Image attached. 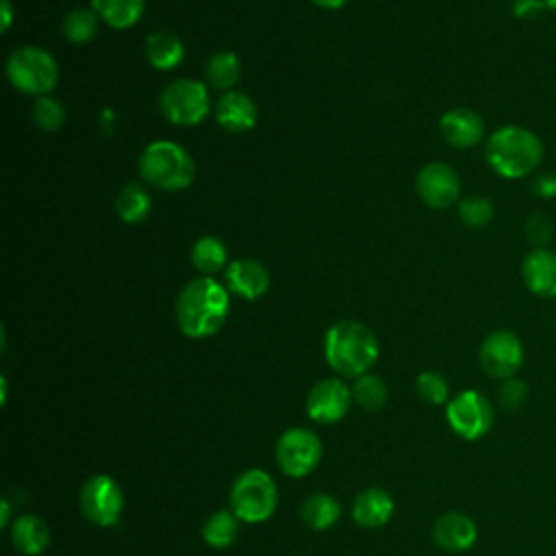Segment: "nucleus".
I'll return each mask as SVG.
<instances>
[{
    "mask_svg": "<svg viewBox=\"0 0 556 556\" xmlns=\"http://www.w3.org/2000/svg\"><path fill=\"white\" fill-rule=\"evenodd\" d=\"M230 313V291L213 276H198L178 291L174 317L189 339H206L222 330Z\"/></svg>",
    "mask_w": 556,
    "mask_h": 556,
    "instance_id": "obj_1",
    "label": "nucleus"
},
{
    "mask_svg": "<svg viewBox=\"0 0 556 556\" xmlns=\"http://www.w3.org/2000/svg\"><path fill=\"white\" fill-rule=\"evenodd\" d=\"M378 339L363 321L339 319L324 334V358L343 378L367 374L378 361Z\"/></svg>",
    "mask_w": 556,
    "mask_h": 556,
    "instance_id": "obj_2",
    "label": "nucleus"
},
{
    "mask_svg": "<svg viewBox=\"0 0 556 556\" xmlns=\"http://www.w3.org/2000/svg\"><path fill=\"white\" fill-rule=\"evenodd\" d=\"M484 156L497 176L526 178L543 161V141L526 126L506 124L489 135Z\"/></svg>",
    "mask_w": 556,
    "mask_h": 556,
    "instance_id": "obj_3",
    "label": "nucleus"
},
{
    "mask_svg": "<svg viewBox=\"0 0 556 556\" xmlns=\"http://www.w3.org/2000/svg\"><path fill=\"white\" fill-rule=\"evenodd\" d=\"M141 178L161 191H180L193 182L195 163L193 156L176 141L156 139L150 141L139 154Z\"/></svg>",
    "mask_w": 556,
    "mask_h": 556,
    "instance_id": "obj_4",
    "label": "nucleus"
},
{
    "mask_svg": "<svg viewBox=\"0 0 556 556\" xmlns=\"http://www.w3.org/2000/svg\"><path fill=\"white\" fill-rule=\"evenodd\" d=\"M9 83L26 96H48L59 83L56 59L39 46H22L7 59Z\"/></svg>",
    "mask_w": 556,
    "mask_h": 556,
    "instance_id": "obj_5",
    "label": "nucleus"
},
{
    "mask_svg": "<svg viewBox=\"0 0 556 556\" xmlns=\"http://www.w3.org/2000/svg\"><path fill=\"white\" fill-rule=\"evenodd\" d=\"M278 506V486L263 469H248L230 486V508L243 523L267 521Z\"/></svg>",
    "mask_w": 556,
    "mask_h": 556,
    "instance_id": "obj_6",
    "label": "nucleus"
},
{
    "mask_svg": "<svg viewBox=\"0 0 556 556\" xmlns=\"http://www.w3.org/2000/svg\"><path fill=\"white\" fill-rule=\"evenodd\" d=\"M159 109L174 126H198L211 109L208 85L193 78L169 80L159 96Z\"/></svg>",
    "mask_w": 556,
    "mask_h": 556,
    "instance_id": "obj_7",
    "label": "nucleus"
},
{
    "mask_svg": "<svg viewBox=\"0 0 556 556\" xmlns=\"http://www.w3.org/2000/svg\"><path fill=\"white\" fill-rule=\"evenodd\" d=\"M78 504L87 521L100 528H109L117 523L124 510V491L115 478L96 473L83 482Z\"/></svg>",
    "mask_w": 556,
    "mask_h": 556,
    "instance_id": "obj_8",
    "label": "nucleus"
},
{
    "mask_svg": "<svg viewBox=\"0 0 556 556\" xmlns=\"http://www.w3.org/2000/svg\"><path fill=\"white\" fill-rule=\"evenodd\" d=\"M450 428L465 441L482 439L493 426V406L489 397L476 389L456 393L445 404Z\"/></svg>",
    "mask_w": 556,
    "mask_h": 556,
    "instance_id": "obj_9",
    "label": "nucleus"
},
{
    "mask_svg": "<svg viewBox=\"0 0 556 556\" xmlns=\"http://www.w3.org/2000/svg\"><path fill=\"white\" fill-rule=\"evenodd\" d=\"M321 452L324 447L319 437L311 428L295 426L280 434L276 443V463L282 473L304 478L319 465Z\"/></svg>",
    "mask_w": 556,
    "mask_h": 556,
    "instance_id": "obj_10",
    "label": "nucleus"
},
{
    "mask_svg": "<svg viewBox=\"0 0 556 556\" xmlns=\"http://www.w3.org/2000/svg\"><path fill=\"white\" fill-rule=\"evenodd\" d=\"M478 361L486 376L497 380L513 378L523 365V343L513 330H493L482 339Z\"/></svg>",
    "mask_w": 556,
    "mask_h": 556,
    "instance_id": "obj_11",
    "label": "nucleus"
},
{
    "mask_svg": "<svg viewBox=\"0 0 556 556\" xmlns=\"http://www.w3.org/2000/svg\"><path fill=\"white\" fill-rule=\"evenodd\" d=\"M415 191L426 206L450 208L460 200V178L445 161H430L417 172Z\"/></svg>",
    "mask_w": 556,
    "mask_h": 556,
    "instance_id": "obj_12",
    "label": "nucleus"
},
{
    "mask_svg": "<svg viewBox=\"0 0 556 556\" xmlns=\"http://www.w3.org/2000/svg\"><path fill=\"white\" fill-rule=\"evenodd\" d=\"M352 400V389L341 378H324L311 387L306 413L317 424H337L350 410Z\"/></svg>",
    "mask_w": 556,
    "mask_h": 556,
    "instance_id": "obj_13",
    "label": "nucleus"
},
{
    "mask_svg": "<svg viewBox=\"0 0 556 556\" xmlns=\"http://www.w3.org/2000/svg\"><path fill=\"white\" fill-rule=\"evenodd\" d=\"M439 132L452 148L467 150L482 141L484 119L467 106H454L445 111L439 119Z\"/></svg>",
    "mask_w": 556,
    "mask_h": 556,
    "instance_id": "obj_14",
    "label": "nucleus"
},
{
    "mask_svg": "<svg viewBox=\"0 0 556 556\" xmlns=\"http://www.w3.org/2000/svg\"><path fill=\"white\" fill-rule=\"evenodd\" d=\"M226 289L243 300H258L267 293L271 276L267 267L256 258H237L230 261L224 269Z\"/></svg>",
    "mask_w": 556,
    "mask_h": 556,
    "instance_id": "obj_15",
    "label": "nucleus"
},
{
    "mask_svg": "<svg viewBox=\"0 0 556 556\" xmlns=\"http://www.w3.org/2000/svg\"><path fill=\"white\" fill-rule=\"evenodd\" d=\"M432 541L443 552H467L478 541V528L473 519L465 513L450 510L434 519L432 523Z\"/></svg>",
    "mask_w": 556,
    "mask_h": 556,
    "instance_id": "obj_16",
    "label": "nucleus"
},
{
    "mask_svg": "<svg viewBox=\"0 0 556 556\" xmlns=\"http://www.w3.org/2000/svg\"><path fill=\"white\" fill-rule=\"evenodd\" d=\"M215 119L228 132L252 130L258 122L256 102L243 91H224L215 104Z\"/></svg>",
    "mask_w": 556,
    "mask_h": 556,
    "instance_id": "obj_17",
    "label": "nucleus"
},
{
    "mask_svg": "<svg viewBox=\"0 0 556 556\" xmlns=\"http://www.w3.org/2000/svg\"><path fill=\"white\" fill-rule=\"evenodd\" d=\"M521 278L530 293L556 298V252L547 248L528 252L521 261Z\"/></svg>",
    "mask_w": 556,
    "mask_h": 556,
    "instance_id": "obj_18",
    "label": "nucleus"
},
{
    "mask_svg": "<svg viewBox=\"0 0 556 556\" xmlns=\"http://www.w3.org/2000/svg\"><path fill=\"white\" fill-rule=\"evenodd\" d=\"M393 497L380 486L363 489L352 502V519L361 528H380L393 517Z\"/></svg>",
    "mask_w": 556,
    "mask_h": 556,
    "instance_id": "obj_19",
    "label": "nucleus"
},
{
    "mask_svg": "<svg viewBox=\"0 0 556 556\" xmlns=\"http://www.w3.org/2000/svg\"><path fill=\"white\" fill-rule=\"evenodd\" d=\"M11 543L17 552L26 556H39L48 549L50 545V528L48 523L33 513H24L13 519L9 528Z\"/></svg>",
    "mask_w": 556,
    "mask_h": 556,
    "instance_id": "obj_20",
    "label": "nucleus"
},
{
    "mask_svg": "<svg viewBox=\"0 0 556 556\" xmlns=\"http://www.w3.org/2000/svg\"><path fill=\"white\" fill-rule=\"evenodd\" d=\"M146 59L159 72L174 70L185 59V43L172 30L150 33L146 39Z\"/></svg>",
    "mask_w": 556,
    "mask_h": 556,
    "instance_id": "obj_21",
    "label": "nucleus"
},
{
    "mask_svg": "<svg viewBox=\"0 0 556 556\" xmlns=\"http://www.w3.org/2000/svg\"><path fill=\"white\" fill-rule=\"evenodd\" d=\"M91 9L109 28L126 30L141 20L146 0H91Z\"/></svg>",
    "mask_w": 556,
    "mask_h": 556,
    "instance_id": "obj_22",
    "label": "nucleus"
},
{
    "mask_svg": "<svg viewBox=\"0 0 556 556\" xmlns=\"http://www.w3.org/2000/svg\"><path fill=\"white\" fill-rule=\"evenodd\" d=\"M241 59L232 50H219L204 65V83L219 91H232L241 78Z\"/></svg>",
    "mask_w": 556,
    "mask_h": 556,
    "instance_id": "obj_23",
    "label": "nucleus"
},
{
    "mask_svg": "<svg viewBox=\"0 0 556 556\" xmlns=\"http://www.w3.org/2000/svg\"><path fill=\"white\" fill-rule=\"evenodd\" d=\"M341 504L328 493H313L302 502L300 517L311 530H328L341 519Z\"/></svg>",
    "mask_w": 556,
    "mask_h": 556,
    "instance_id": "obj_24",
    "label": "nucleus"
},
{
    "mask_svg": "<svg viewBox=\"0 0 556 556\" xmlns=\"http://www.w3.org/2000/svg\"><path fill=\"white\" fill-rule=\"evenodd\" d=\"M115 211L122 222L141 224L152 213V198L143 185L128 182L119 189V193L115 198Z\"/></svg>",
    "mask_w": 556,
    "mask_h": 556,
    "instance_id": "obj_25",
    "label": "nucleus"
},
{
    "mask_svg": "<svg viewBox=\"0 0 556 556\" xmlns=\"http://www.w3.org/2000/svg\"><path fill=\"white\" fill-rule=\"evenodd\" d=\"M191 265L200 276H215L217 271L228 267V250L226 243L213 235H204L195 239L191 245Z\"/></svg>",
    "mask_w": 556,
    "mask_h": 556,
    "instance_id": "obj_26",
    "label": "nucleus"
},
{
    "mask_svg": "<svg viewBox=\"0 0 556 556\" xmlns=\"http://www.w3.org/2000/svg\"><path fill=\"white\" fill-rule=\"evenodd\" d=\"M239 523L241 519L235 515L232 508H219L204 519L200 530L202 541L215 549H224L235 543L239 534Z\"/></svg>",
    "mask_w": 556,
    "mask_h": 556,
    "instance_id": "obj_27",
    "label": "nucleus"
},
{
    "mask_svg": "<svg viewBox=\"0 0 556 556\" xmlns=\"http://www.w3.org/2000/svg\"><path fill=\"white\" fill-rule=\"evenodd\" d=\"M100 28V17L96 15V11L89 7H76L72 9L61 24V33L63 37L74 43V46H85L89 41L96 39Z\"/></svg>",
    "mask_w": 556,
    "mask_h": 556,
    "instance_id": "obj_28",
    "label": "nucleus"
},
{
    "mask_svg": "<svg viewBox=\"0 0 556 556\" xmlns=\"http://www.w3.org/2000/svg\"><path fill=\"white\" fill-rule=\"evenodd\" d=\"M352 397L361 408L376 413V410L384 408V404L389 400V389L380 376L367 371L354 380Z\"/></svg>",
    "mask_w": 556,
    "mask_h": 556,
    "instance_id": "obj_29",
    "label": "nucleus"
},
{
    "mask_svg": "<svg viewBox=\"0 0 556 556\" xmlns=\"http://www.w3.org/2000/svg\"><path fill=\"white\" fill-rule=\"evenodd\" d=\"M495 208L486 195H467L458 200V219L471 228L480 230L493 222Z\"/></svg>",
    "mask_w": 556,
    "mask_h": 556,
    "instance_id": "obj_30",
    "label": "nucleus"
},
{
    "mask_svg": "<svg viewBox=\"0 0 556 556\" xmlns=\"http://www.w3.org/2000/svg\"><path fill=\"white\" fill-rule=\"evenodd\" d=\"M33 122L43 132H54L65 124V106L50 93L39 96L35 98V104H33Z\"/></svg>",
    "mask_w": 556,
    "mask_h": 556,
    "instance_id": "obj_31",
    "label": "nucleus"
},
{
    "mask_svg": "<svg viewBox=\"0 0 556 556\" xmlns=\"http://www.w3.org/2000/svg\"><path fill=\"white\" fill-rule=\"evenodd\" d=\"M415 389L419 397L432 406H443L450 402V384L439 371H421L415 378Z\"/></svg>",
    "mask_w": 556,
    "mask_h": 556,
    "instance_id": "obj_32",
    "label": "nucleus"
},
{
    "mask_svg": "<svg viewBox=\"0 0 556 556\" xmlns=\"http://www.w3.org/2000/svg\"><path fill=\"white\" fill-rule=\"evenodd\" d=\"M523 230H526V239H528V243H530V245H534V250H539V248H547V243H549V241H552V237H554V224H552V222H549V217H547V215H543V213H534V215H530V217L526 219Z\"/></svg>",
    "mask_w": 556,
    "mask_h": 556,
    "instance_id": "obj_33",
    "label": "nucleus"
},
{
    "mask_svg": "<svg viewBox=\"0 0 556 556\" xmlns=\"http://www.w3.org/2000/svg\"><path fill=\"white\" fill-rule=\"evenodd\" d=\"M528 397V384L521 378H506L502 380V384L497 387V402L502 408L506 410H517L523 406Z\"/></svg>",
    "mask_w": 556,
    "mask_h": 556,
    "instance_id": "obj_34",
    "label": "nucleus"
},
{
    "mask_svg": "<svg viewBox=\"0 0 556 556\" xmlns=\"http://www.w3.org/2000/svg\"><path fill=\"white\" fill-rule=\"evenodd\" d=\"M532 193L543 198V200H552L556 198V174L554 172H541L532 178Z\"/></svg>",
    "mask_w": 556,
    "mask_h": 556,
    "instance_id": "obj_35",
    "label": "nucleus"
},
{
    "mask_svg": "<svg viewBox=\"0 0 556 556\" xmlns=\"http://www.w3.org/2000/svg\"><path fill=\"white\" fill-rule=\"evenodd\" d=\"M510 9H513V15L519 20H534L547 9V4L545 0H513Z\"/></svg>",
    "mask_w": 556,
    "mask_h": 556,
    "instance_id": "obj_36",
    "label": "nucleus"
},
{
    "mask_svg": "<svg viewBox=\"0 0 556 556\" xmlns=\"http://www.w3.org/2000/svg\"><path fill=\"white\" fill-rule=\"evenodd\" d=\"M0 13H2V30H9L13 24V4L11 0H0Z\"/></svg>",
    "mask_w": 556,
    "mask_h": 556,
    "instance_id": "obj_37",
    "label": "nucleus"
},
{
    "mask_svg": "<svg viewBox=\"0 0 556 556\" xmlns=\"http://www.w3.org/2000/svg\"><path fill=\"white\" fill-rule=\"evenodd\" d=\"M315 7H319V9H330V11H334V9H341L348 0H311Z\"/></svg>",
    "mask_w": 556,
    "mask_h": 556,
    "instance_id": "obj_38",
    "label": "nucleus"
},
{
    "mask_svg": "<svg viewBox=\"0 0 556 556\" xmlns=\"http://www.w3.org/2000/svg\"><path fill=\"white\" fill-rule=\"evenodd\" d=\"M0 508H2L0 526H2V528H7V526H9V521H11V504H9L7 500H2V502H0Z\"/></svg>",
    "mask_w": 556,
    "mask_h": 556,
    "instance_id": "obj_39",
    "label": "nucleus"
},
{
    "mask_svg": "<svg viewBox=\"0 0 556 556\" xmlns=\"http://www.w3.org/2000/svg\"><path fill=\"white\" fill-rule=\"evenodd\" d=\"M545 4H547V9H549V11H554V13H556V0H545Z\"/></svg>",
    "mask_w": 556,
    "mask_h": 556,
    "instance_id": "obj_40",
    "label": "nucleus"
}]
</instances>
